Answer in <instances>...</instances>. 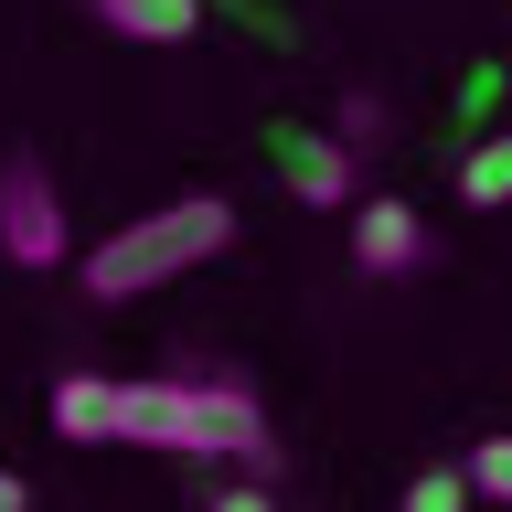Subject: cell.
<instances>
[{
  "label": "cell",
  "mask_w": 512,
  "mask_h": 512,
  "mask_svg": "<svg viewBox=\"0 0 512 512\" xmlns=\"http://www.w3.org/2000/svg\"><path fill=\"white\" fill-rule=\"evenodd\" d=\"M54 438L75 448H171V459H267V406L235 374H64Z\"/></svg>",
  "instance_id": "6da1fadb"
},
{
  "label": "cell",
  "mask_w": 512,
  "mask_h": 512,
  "mask_svg": "<svg viewBox=\"0 0 512 512\" xmlns=\"http://www.w3.org/2000/svg\"><path fill=\"white\" fill-rule=\"evenodd\" d=\"M224 246H235V214H224L214 192H182V203H160V214L118 224V235H96V256H75V278H86V299H150V288L214 267Z\"/></svg>",
  "instance_id": "7a4b0ae2"
},
{
  "label": "cell",
  "mask_w": 512,
  "mask_h": 512,
  "mask_svg": "<svg viewBox=\"0 0 512 512\" xmlns=\"http://www.w3.org/2000/svg\"><path fill=\"white\" fill-rule=\"evenodd\" d=\"M0 256H11L22 278H43V267H64V256H75L64 192H54V171H43L32 150H11V160H0Z\"/></svg>",
  "instance_id": "3957f363"
},
{
  "label": "cell",
  "mask_w": 512,
  "mask_h": 512,
  "mask_svg": "<svg viewBox=\"0 0 512 512\" xmlns=\"http://www.w3.org/2000/svg\"><path fill=\"white\" fill-rule=\"evenodd\" d=\"M352 267H363V278H416V267H427V214L395 203V192H374V203L352 214Z\"/></svg>",
  "instance_id": "277c9868"
},
{
  "label": "cell",
  "mask_w": 512,
  "mask_h": 512,
  "mask_svg": "<svg viewBox=\"0 0 512 512\" xmlns=\"http://www.w3.org/2000/svg\"><path fill=\"white\" fill-rule=\"evenodd\" d=\"M267 160H278L288 192H299V203H320V214H331V203H352V150H342V139H320V128H267Z\"/></svg>",
  "instance_id": "5b68a950"
},
{
  "label": "cell",
  "mask_w": 512,
  "mask_h": 512,
  "mask_svg": "<svg viewBox=\"0 0 512 512\" xmlns=\"http://www.w3.org/2000/svg\"><path fill=\"white\" fill-rule=\"evenodd\" d=\"M86 11L118 43H192V22H203V0H86Z\"/></svg>",
  "instance_id": "8992f818"
},
{
  "label": "cell",
  "mask_w": 512,
  "mask_h": 512,
  "mask_svg": "<svg viewBox=\"0 0 512 512\" xmlns=\"http://www.w3.org/2000/svg\"><path fill=\"white\" fill-rule=\"evenodd\" d=\"M459 192H470L480 214H491V203H512V128H502V139H480V150H470V171H459Z\"/></svg>",
  "instance_id": "52a82bcc"
},
{
  "label": "cell",
  "mask_w": 512,
  "mask_h": 512,
  "mask_svg": "<svg viewBox=\"0 0 512 512\" xmlns=\"http://www.w3.org/2000/svg\"><path fill=\"white\" fill-rule=\"evenodd\" d=\"M459 480H470V502H502L512 512V438H480L470 459H459Z\"/></svg>",
  "instance_id": "ba28073f"
},
{
  "label": "cell",
  "mask_w": 512,
  "mask_h": 512,
  "mask_svg": "<svg viewBox=\"0 0 512 512\" xmlns=\"http://www.w3.org/2000/svg\"><path fill=\"white\" fill-rule=\"evenodd\" d=\"M406 512H470V480H459V470H416L406 480Z\"/></svg>",
  "instance_id": "9c48e42d"
},
{
  "label": "cell",
  "mask_w": 512,
  "mask_h": 512,
  "mask_svg": "<svg viewBox=\"0 0 512 512\" xmlns=\"http://www.w3.org/2000/svg\"><path fill=\"white\" fill-rule=\"evenodd\" d=\"M203 512H278V502H267L256 480H235V491H214V502H203Z\"/></svg>",
  "instance_id": "30bf717a"
},
{
  "label": "cell",
  "mask_w": 512,
  "mask_h": 512,
  "mask_svg": "<svg viewBox=\"0 0 512 512\" xmlns=\"http://www.w3.org/2000/svg\"><path fill=\"white\" fill-rule=\"evenodd\" d=\"M0 512H32V491H22V470H0Z\"/></svg>",
  "instance_id": "8fae6325"
}]
</instances>
